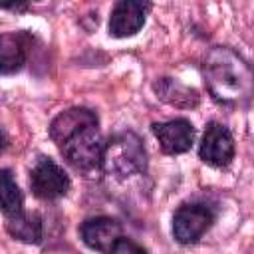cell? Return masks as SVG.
<instances>
[{"label":"cell","mask_w":254,"mask_h":254,"mask_svg":"<svg viewBox=\"0 0 254 254\" xmlns=\"http://www.w3.org/2000/svg\"><path fill=\"white\" fill-rule=\"evenodd\" d=\"M214 222V210L202 202L183 204L173 214V236L181 244L196 242Z\"/></svg>","instance_id":"5"},{"label":"cell","mask_w":254,"mask_h":254,"mask_svg":"<svg viewBox=\"0 0 254 254\" xmlns=\"http://www.w3.org/2000/svg\"><path fill=\"white\" fill-rule=\"evenodd\" d=\"M79 236L85 246L101 254H113L115 246L123 238V228L115 218L109 216H95L87 218L79 226Z\"/></svg>","instance_id":"7"},{"label":"cell","mask_w":254,"mask_h":254,"mask_svg":"<svg viewBox=\"0 0 254 254\" xmlns=\"http://www.w3.org/2000/svg\"><path fill=\"white\" fill-rule=\"evenodd\" d=\"M151 129H153L163 153H167V155L187 153L194 143V133H196L194 125L185 117H177V119L163 121V123H153Z\"/></svg>","instance_id":"8"},{"label":"cell","mask_w":254,"mask_h":254,"mask_svg":"<svg viewBox=\"0 0 254 254\" xmlns=\"http://www.w3.org/2000/svg\"><path fill=\"white\" fill-rule=\"evenodd\" d=\"M202 75L210 95L220 103H244L254 95V71L232 48H212L204 58Z\"/></svg>","instance_id":"2"},{"label":"cell","mask_w":254,"mask_h":254,"mask_svg":"<svg viewBox=\"0 0 254 254\" xmlns=\"http://www.w3.org/2000/svg\"><path fill=\"white\" fill-rule=\"evenodd\" d=\"M149 4L137 0H121L113 6L109 16V36L113 38H129L135 36L143 24Z\"/></svg>","instance_id":"9"},{"label":"cell","mask_w":254,"mask_h":254,"mask_svg":"<svg viewBox=\"0 0 254 254\" xmlns=\"http://www.w3.org/2000/svg\"><path fill=\"white\" fill-rule=\"evenodd\" d=\"M113 254H147V252H145L143 246H139V244L133 242L131 238H125V236H123V238L119 240V244L115 246Z\"/></svg>","instance_id":"14"},{"label":"cell","mask_w":254,"mask_h":254,"mask_svg":"<svg viewBox=\"0 0 254 254\" xmlns=\"http://www.w3.org/2000/svg\"><path fill=\"white\" fill-rule=\"evenodd\" d=\"M6 230L22 240V242H28V244H38L40 238H42V220L38 214H28L24 212L22 216L18 218H10L6 220Z\"/></svg>","instance_id":"13"},{"label":"cell","mask_w":254,"mask_h":254,"mask_svg":"<svg viewBox=\"0 0 254 254\" xmlns=\"http://www.w3.org/2000/svg\"><path fill=\"white\" fill-rule=\"evenodd\" d=\"M28 58L26 36L24 34H4L2 36V73L10 75L24 67Z\"/></svg>","instance_id":"11"},{"label":"cell","mask_w":254,"mask_h":254,"mask_svg":"<svg viewBox=\"0 0 254 254\" xmlns=\"http://www.w3.org/2000/svg\"><path fill=\"white\" fill-rule=\"evenodd\" d=\"M101 169L115 177H131L147 169V153L133 131L113 135L105 143Z\"/></svg>","instance_id":"3"},{"label":"cell","mask_w":254,"mask_h":254,"mask_svg":"<svg viewBox=\"0 0 254 254\" xmlns=\"http://www.w3.org/2000/svg\"><path fill=\"white\" fill-rule=\"evenodd\" d=\"M2 212H4V220H10V218H18L22 216L26 210H24V196H22V190L20 187L16 185L12 173L8 169L2 171Z\"/></svg>","instance_id":"12"},{"label":"cell","mask_w":254,"mask_h":254,"mask_svg":"<svg viewBox=\"0 0 254 254\" xmlns=\"http://www.w3.org/2000/svg\"><path fill=\"white\" fill-rule=\"evenodd\" d=\"M97 125L95 111L87 107H69L50 123V139L62 157L81 173L97 171L103 165L105 143Z\"/></svg>","instance_id":"1"},{"label":"cell","mask_w":254,"mask_h":254,"mask_svg":"<svg viewBox=\"0 0 254 254\" xmlns=\"http://www.w3.org/2000/svg\"><path fill=\"white\" fill-rule=\"evenodd\" d=\"M67 173L50 157H38L30 171V189L42 200H56L69 190Z\"/></svg>","instance_id":"4"},{"label":"cell","mask_w":254,"mask_h":254,"mask_svg":"<svg viewBox=\"0 0 254 254\" xmlns=\"http://www.w3.org/2000/svg\"><path fill=\"white\" fill-rule=\"evenodd\" d=\"M198 157L206 165L216 169L230 165V161L234 159V139L226 125L218 121H210L206 125L200 147H198Z\"/></svg>","instance_id":"6"},{"label":"cell","mask_w":254,"mask_h":254,"mask_svg":"<svg viewBox=\"0 0 254 254\" xmlns=\"http://www.w3.org/2000/svg\"><path fill=\"white\" fill-rule=\"evenodd\" d=\"M157 97L169 105H175V107H183V109H189V107H194L198 105V91L192 89V87H187L183 85L181 81L173 79V77H161L159 81H155L153 85Z\"/></svg>","instance_id":"10"}]
</instances>
